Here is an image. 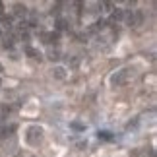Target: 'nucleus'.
I'll use <instances>...</instances> for the list:
<instances>
[{"label":"nucleus","instance_id":"f257e3e1","mask_svg":"<svg viewBox=\"0 0 157 157\" xmlns=\"http://www.w3.org/2000/svg\"><path fill=\"white\" fill-rule=\"evenodd\" d=\"M134 76H136V70H134V68H130V66L120 68L118 72H114V74L111 76V86L120 87V86H124V83H128Z\"/></svg>","mask_w":157,"mask_h":157},{"label":"nucleus","instance_id":"f03ea898","mask_svg":"<svg viewBox=\"0 0 157 157\" xmlns=\"http://www.w3.org/2000/svg\"><path fill=\"white\" fill-rule=\"evenodd\" d=\"M25 142L29 146H39L43 142V128L39 124H33L27 128V134H25Z\"/></svg>","mask_w":157,"mask_h":157},{"label":"nucleus","instance_id":"7ed1b4c3","mask_svg":"<svg viewBox=\"0 0 157 157\" xmlns=\"http://www.w3.org/2000/svg\"><path fill=\"white\" fill-rule=\"evenodd\" d=\"M122 17H124V10H122V8H114V10L111 12V20H109V23H111V25H114V23L120 21Z\"/></svg>","mask_w":157,"mask_h":157},{"label":"nucleus","instance_id":"20e7f679","mask_svg":"<svg viewBox=\"0 0 157 157\" xmlns=\"http://www.w3.org/2000/svg\"><path fill=\"white\" fill-rule=\"evenodd\" d=\"M25 54L27 56H31V58H35V60H41L43 58V54H41V51H37V49H33V47H25Z\"/></svg>","mask_w":157,"mask_h":157},{"label":"nucleus","instance_id":"39448f33","mask_svg":"<svg viewBox=\"0 0 157 157\" xmlns=\"http://www.w3.org/2000/svg\"><path fill=\"white\" fill-rule=\"evenodd\" d=\"M43 39H45V43H56V41H58V33L56 31L43 33Z\"/></svg>","mask_w":157,"mask_h":157},{"label":"nucleus","instance_id":"423d86ee","mask_svg":"<svg viewBox=\"0 0 157 157\" xmlns=\"http://www.w3.org/2000/svg\"><path fill=\"white\" fill-rule=\"evenodd\" d=\"M0 23H2L4 27H12V23H14V20H12V16H6V14H0Z\"/></svg>","mask_w":157,"mask_h":157},{"label":"nucleus","instance_id":"0eeeda50","mask_svg":"<svg viewBox=\"0 0 157 157\" xmlns=\"http://www.w3.org/2000/svg\"><path fill=\"white\" fill-rule=\"evenodd\" d=\"M113 134H111V132H107V130H103V132H99V140H105V142H111L113 140Z\"/></svg>","mask_w":157,"mask_h":157},{"label":"nucleus","instance_id":"6e6552de","mask_svg":"<svg viewBox=\"0 0 157 157\" xmlns=\"http://www.w3.org/2000/svg\"><path fill=\"white\" fill-rule=\"evenodd\" d=\"M52 74H54V78H58V80H64V78H66L64 68H54V70H52Z\"/></svg>","mask_w":157,"mask_h":157},{"label":"nucleus","instance_id":"1a4fd4ad","mask_svg":"<svg viewBox=\"0 0 157 157\" xmlns=\"http://www.w3.org/2000/svg\"><path fill=\"white\" fill-rule=\"evenodd\" d=\"M70 126H72L74 130H80V132H82V130H86V126H83V124H80V122H72Z\"/></svg>","mask_w":157,"mask_h":157},{"label":"nucleus","instance_id":"9d476101","mask_svg":"<svg viewBox=\"0 0 157 157\" xmlns=\"http://www.w3.org/2000/svg\"><path fill=\"white\" fill-rule=\"evenodd\" d=\"M49 58H51V60H58V58H60V56H58V51H51Z\"/></svg>","mask_w":157,"mask_h":157},{"label":"nucleus","instance_id":"9b49d317","mask_svg":"<svg viewBox=\"0 0 157 157\" xmlns=\"http://www.w3.org/2000/svg\"><path fill=\"white\" fill-rule=\"evenodd\" d=\"M2 72H4V68H2V64H0V74H2Z\"/></svg>","mask_w":157,"mask_h":157},{"label":"nucleus","instance_id":"f8f14e48","mask_svg":"<svg viewBox=\"0 0 157 157\" xmlns=\"http://www.w3.org/2000/svg\"><path fill=\"white\" fill-rule=\"evenodd\" d=\"M0 37H2V29H0Z\"/></svg>","mask_w":157,"mask_h":157},{"label":"nucleus","instance_id":"ddd939ff","mask_svg":"<svg viewBox=\"0 0 157 157\" xmlns=\"http://www.w3.org/2000/svg\"><path fill=\"white\" fill-rule=\"evenodd\" d=\"M0 120H2V113H0Z\"/></svg>","mask_w":157,"mask_h":157}]
</instances>
